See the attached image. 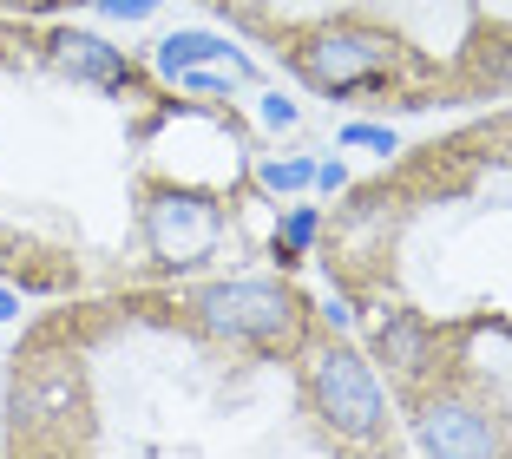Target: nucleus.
Masks as SVG:
<instances>
[{
	"mask_svg": "<svg viewBox=\"0 0 512 459\" xmlns=\"http://www.w3.org/2000/svg\"><path fill=\"white\" fill-rule=\"evenodd\" d=\"M191 309H197V322L224 341H283L296 328V296H289L283 282H263V276L211 282Z\"/></svg>",
	"mask_w": 512,
	"mask_h": 459,
	"instance_id": "obj_1",
	"label": "nucleus"
},
{
	"mask_svg": "<svg viewBox=\"0 0 512 459\" xmlns=\"http://www.w3.org/2000/svg\"><path fill=\"white\" fill-rule=\"evenodd\" d=\"M309 394H316V414L335 433H348V440H375L381 433L388 400H381L375 374H368V361L355 348H322L316 368H309Z\"/></svg>",
	"mask_w": 512,
	"mask_h": 459,
	"instance_id": "obj_2",
	"label": "nucleus"
},
{
	"mask_svg": "<svg viewBox=\"0 0 512 459\" xmlns=\"http://www.w3.org/2000/svg\"><path fill=\"white\" fill-rule=\"evenodd\" d=\"M296 60H302V73H309V86L348 92V86H375V79L388 73V40H381V33L335 27V33H316Z\"/></svg>",
	"mask_w": 512,
	"mask_h": 459,
	"instance_id": "obj_3",
	"label": "nucleus"
},
{
	"mask_svg": "<svg viewBox=\"0 0 512 459\" xmlns=\"http://www.w3.org/2000/svg\"><path fill=\"white\" fill-rule=\"evenodd\" d=\"M217 230H224V217H217V204H204V197H158V204H145V243H151V256H165V263L211 256Z\"/></svg>",
	"mask_w": 512,
	"mask_h": 459,
	"instance_id": "obj_4",
	"label": "nucleus"
},
{
	"mask_svg": "<svg viewBox=\"0 0 512 459\" xmlns=\"http://www.w3.org/2000/svg\"><path fill=\"white\" fill-rule=\"evenodd\" d=\"M414 446L440 453V459H493L499 433L486 427V414L467 407V400H427L421 420H414Z\"/></svg>",
	"mask_w": 512,
	"mask_h": 459,
	"instance_id": "obj_5",
	"label": "nucleus"
},
{
	"mask_svg": "<svg viewBox=\"0 0 512 459\" xmlns=\"http://www.w3.org/2000/svg\"><path fill=\"white\" fill-rule=\"evenodd\" d=\"M60 66L92 86H125V53L106 46L99 33H60Z\"/></svg>",
	"mask_w": 512,
	"mask_h": 459,
	"instance_id": "obj_6",
	"label": "nucleus"
},
{
	"mask_svg": "<svg viewBox=\"0 0 512 459\" xmlns=\"http://www.w3.org/2000/svg\"><path fill=\"white\" fill-rule=\"evenodd\" d=\"M204 60H230V66H243V53L230 40H217V33H204V27H184V33H171L165 46H158V66H165L171 79L184 73V66H204Z\"/></svg>",
	"mask_w": 512,
	"mask_h": 459,
	"instance_id": "obj_7",
	"label": "nucleus"
},
{
	"mask_svg": "<svg viewBox=\"0 0 512 459\" xmlns=\"http://www.w3.org/2000/svg\"><path fill=\"white\" fill-rule=\"evenodd\" d=\"M381 355H388V361H401V368L407 374H414V368H427V322H421V315H407V309H394L388 315V322H381Z\"/></svg>",
	"mask_w": 512,
	"mask_h": 459,
	"instance_id": "obj_8",
	"label": "nucleus"
},
{
	"mask_svg": "<svg viewBox=\"0 0 512 459\" xmlns=\"http://www.w3.org/2000/svg\"><path fill=\"white\" fill-rule=\"evenodd\" d=\"M263 184H270V191H302V184H316V164L276 158V164H263Z\"/></svg>",
	"mask_w": 512,
	"mask_h": 459,
	"instance_id": "obj_9",
	"label": "nucleus"
},
{
	"mask_svg": "<svg viewBox=\"0 0 512 459\" xmlns=\"http://www.w3.org/2000/svg\"><path fill=\"white\" fill-rule=\"evenodd\" d=\"M276 243H283L289 256L309 250V243H316V210H289V217H283V237H276Z\"/></svg>",
	"mask_w": 512,
	"mask_h": 459,
	"instance_id": "obj_10",
	"label": "nucleus"
},
{
	"mask_svg": "<svg viewBox=\"0 0 512 459\" xmlns=\"http://www.w3.org/2000/svg\"><path fill=\"white\" fill-rule=\"evenodd\" d=\"M342 145H375V151H394V132H381V125H342Z\"/></svg>",
	"mask_w": 512,
	"mask_h": 459,
	"instance_id": "obj_11",
	"label": "nucleus"
},
{
	"mask_svg": "<svg viewBox=\"0 0 512 459\" xmlns=\"http://www.w3.org/2000/svg\"><path fill=\"white\" fill-rule=\"evenodd\" d=\"M99 7H106L112 20H145L151 7H158V0H99Z\"/></svg>",
	"mask_w": 512,
	"mask_h": 459,
	"instance_id": "obj_12",
	"label": "nucleus"
},
{
	"mask_svg": "<svg viewBox=\"0 0 512 459\" xmlns=\"http://www.w3.org/2000/svg\"><path fill=\"white\" fill-rule=\"evenodd\" d=\"M263 125H296V105L276 92V99H263Z\"/></svg>",
	"mask_w": 512,
	"mask_h": 459,
	"instance_id": "obj_13",
	"label": "nucleus"
},
{
	"mask_svg": "<svg viewBox=\"0 0 512 459\" xmlns=\"http://www.w3.org/2000/svg\"><path fill=\"white\" fill-rule=\"evenodd\" d=\"M316 184H322V191H342V184H348L342 164H316Z\"/></svg>",
	"mask_w": 512,
	"mask_h": 459,
	"instance_id": "obj_14",
	"label": "nucleus"
},
{
	"mask_svg": "<svg viewBox=\"0 0 512 459\" xmlns=\"http://www.w3.org/2000/svg\"><path fill=\"white\" fill-rule=\"evenodd\" d=\"M322 322H329V328H348V322H355V309H348V302H329V309H322Z\"/></svg>",
	"mask_w": 512,
	"mask_h": 459,
	"instance_id": "obj_15",
	"label": "nucleus"
},
{
	"mask_svg": "<svg viewBox=\"0 0 512 459\" xmlns=\"http://www.w3.org/2000/svg\"><path fill=\"white\" fill-rule=\"evenodd\" d=\"M14 315H20V296L7 289V282H0V322H14Z\"/></svg>",
	"mask_w": 512,
	"mask_h": 459,
	"instance_id": "obj_16",
	"label": "nucleus"
}]
</instances>
